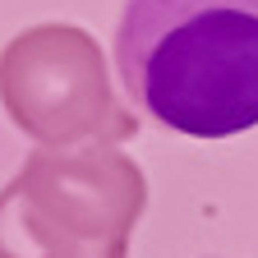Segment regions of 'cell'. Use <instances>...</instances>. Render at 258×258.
I'll return each instance as SVG.
<instances>
[{
    "mask_svg": "<svg viewBox=\"0 0 258 258\" xmlns=\"http://www.w3.org/2000/svg\"><path fill=\"white\" fill-rule=\"evenodd\" d=\"M115 64L148 120L235 139L258 124V0H129Z\"/></svg>",
    "mask_w": 258,
    "mask_h": 258,
    "instance_id": "obj_1",
    "label": "cell"
},
{
    "mask_svg": "<svg viewBox=\"0 0 258 258\" xmlns=\"http://www.w3.org/2000/svg\"><path fill=\"white\" fill-rule=\"evenodd\" d=\"M0 106L37 148L134 139L129 111L106 74L102 46L79 23H37L0 51Z\"/></svg>",
    "mask_w": 258,
    "mask_h": 258,
    "instance_id": "obj_2",
    "label": "cell"
},
{
    "mask_svg": "<svg viewBox=\"0 0 258 258\" xmlns=\"http://www.w3.org/2000/svg\"><path fill=\"white\" fill-rule=\"evenodd\" d=\"M10 189L46 226L92 249H129L148 208V180L120 143L32 148Z\"/></svg>",
    "mask_w": 258,
    "mask_h": 258,
    "instance_id": "obj_3",
    "label": "cell"
},
{
    "mask_svg": "<svg viewBox=\"0 0 258 258\" xmlns=\"http://www.w3.org/2000/svg\"><path fill=\"white\" fill-rule=\"evenodd\" d=\"M0 258H129V249H92L60 235L5 184L0 189Z\"/></svg>",
    "mask_w": 258,
    "mask_h": 258,
    "instance_id": "obj_4",
    "label": "cell"
}]
</instances>
